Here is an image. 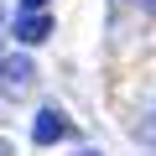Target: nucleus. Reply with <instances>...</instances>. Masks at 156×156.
<instances>
[{"mask_svg": "<svg viewBox=\"0 0 156 156\" xmlns=\"http://www.w3.org/2000/svg\"><path fill=\"white\" fill-rule=\"evenodd\" d=\"M37 83V62L26 52H11V57H0V94L5 99H26Z\"/></svg>", "mask_w": 156, "mask_h": 156, "instance_id": "f257e3e1", "label": "nucleus"}, {"mask_svg": "<svg viewBox=\"0 0 156 156\" xmlns=\"http://www.w3.org/2000/svg\"><path fill=\"white\" fill-rule=\"evenodd\" d=\"M62 135H68V120H62V109H57V104H42V109L31 115V140H37V146H57Z\"/></svg>", "mask_w": 156, "mask_h": 156, "instance_id": "f03ea898", "label": "nucleus"}, {"mask_svg": "<svg viewBox=\"0 0 156 156\" xmlns=\"http://www.w3.org/2000/svg\"><path fill=\"white\" fill-rule=\"evenodd\" d=\"M47 37H52V16L47 11H21L16 16V42L21 47H42Z\"/></svg>", "mask_w": 156, "mask_h": 156, "instance_id": "7ed1b4c3", "label": "nucleus"}, {"mask_svg": "<svg viewBox=\"0 0 156 156\" xmlns=\"http://www.w3.org/2000/svg\"><path fill=\"white\" fill-rule=\"evenodd\" d=\"M21 11H47V0H21Z\"/></svg>", "mask_w": 156, "mask_h": 156, "instance_id": "20e7f679", "label": "nucleus"}, {"mask_svg": "<svg viewBox=\"0 0 156 156\" xmlns=\"http://www.w3.org/2000/svg\"><path fill=\"white\" fill-rule=\"evenodd\" d=\"M140 135H156V115H151V120H146V125H140Z\"/></svg>", "mask_w": 156, "mask_h": 156, "instance_id": "39448f33", "label": "nucleus"}, {"mask_svg": "<svg viewBox=\"0 0 156 156\" xmlns=\"http://www.w3.org/2000/svg\"><path fill=\"white\" fill-rule=\"evenodd\" d=\"M0 156H11V140H0Z\"/></svg>", "mask_w": 156, "mask_h": 156, "instance_id": "423d86ee", "label": "nucleus"}, {"mask_svg": "<svg viewBox=\"0 0 156 156\" xmlns=\"http://www.w3.org/2000/svg\"><path fill=\"white\" fill-rule=\"evenodd\" d=\"M78 156H99V151H78Z\"/></svg>", "mask_w": 156, "mask_h": 156, "instance_id": "0eeeda50", "label": "nucleus"}]
</instances>
